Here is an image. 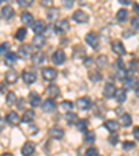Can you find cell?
I'll use <instances>...</instances> for the list:
<instances>
[{
  "mask_svg": "<svg viewBox=\"0 0 139 156\" xmlns=\"http://www.w3.org/2000/svg\"><path fill=\"white\" fill-rule=\"evenodd\" d=\"M23 80L24 82H26V84H33V82L36 81V73L33 71V70H31V68H26V70H24L23 71Z\"/></svg>",
  "mask_w": 139,
  "mask_h": 156,
  "instance_id": "cell-1",
  "label": "cell"
},
{
  "mask_svg": "<svg viewBox=\"0 0 139 156\" xmlns=\"http://www.w3.org/2000/svg\"><path fill=\"white\" fill-rule=\"evenodd\" d=\"M42 75L46 81H53L57 77V70L53 67H45L42 68Z\"/></svg>",
  "mask_w": 139,
  "mask_h": 156,
  "instance_id": "cell-2",
  "label": "cell"
},
{
  "mask_svg": "<svg viewBox=\"0 0 139 156\" xmlns=\"http://www.w3.org/2000/svg\"><path fill=\"white\" fill-rule=\"evenodd\" d=\"M70 29V24L67 20H58L57 23L54 24V31L57 34H64Z\"/></svg>",
  "mask_w": 139,
  "mask_h": 156,
  "instance_id": "cell-3",
  "label": "cell"
},
{
  "mask_svg": "<svg viewBox=\"0 0 139 156\" xmlns=\"http://www.w3.org/2000/svg\"><path fill=\"white\" fill-rule=\"evenodd\" d=\"M32 46L29 45H21L18 48V56L23 58H28V57H32Z\"/></svg>",
  "mask_w": 139,
  "mask_h": 156,
  "instance_id": "cell-4",
  "label": "cell"
},
{
  "mask_svg": "<svg viewBox=\"0 0 139 156\" xmlns=\"http://www.w3.org/2000/svg\"><path fill=\"white\" fill-rule=\"evenodd\" d=\"M52 62L54 63V64H63V63L65 62V53H64V50L57 49V50H56V52L52 55Z\"/></svg>",
  "mask_w": 139,
  "mask_h": 156,
  "instance_id": "cell-5",
  "label": "cell"
},
{
  "mask_svg": "<svg viewBox=\"0 0 139 156\" xmlns=\"http://www.w3.org/2000/svg\"><path fill=\"white\" fill-rule=\"evenodd\" d=\"M77 106L79 107L81 110H88V109H91V106H92L91 98H88V96L79 98V99L77 101Z\"/></svg>",
  "mask_w": 139,
  "mask_h": 156,
  "instance_id": "cell-6",
  "label": "cell"
},
{
  "mask_svg": "<svg viewBox=\"0 0 139 156\" xmlns=\"http://www.w3.org/2000/svg\"><path fill=\"white\" fill-rule=\"evenodd\" d=\"M111 49H113V52L117 53L118 56H124L127 53V50L121 41H113V42H111Z\"/></svg>",
  "mask_w": 139,
  "mask_h": 156,
  "instance_id": "cell-7",
  "label": "cell"
},
{
  "mask_svg": "<svg viewBox=\"0 0 139 156\" xmlns=\"http://www.w3.org/2000/svg\"><path fill=\"white\" fill-rule=\"evenodd\" d=\"M32 29L36 35H42L46 31V23L43 20H38V21H35V23L32 24Z\"/></svg>",
  "mask_w": 139,
  "mask_h": 156,
  "instance_id": "cell-8",
  "label": "cell"
},
{
  "mask_svg": "<svg viewBox=\"0 0 139 156\" xmlns=\"http://www.w3.org/2000/svg\"><path fill=\"white\" fill-rule=\"evenodd\" d=\"M85 42L95 49V48H97V43H99V36H97V34H95V32H89V34H86V36H85Z\"/></svg>",
  "mask_w": 139,
  "mask_h": 156,
  "instance_id": "cell-9",
  "label": "cell"
},
{
  "mask_svg": "<svg viewBox=\"0 0 139 156\" xmlns=\"http://www.w3.org/2000/svg\"><path fill=\"white\" fill-rule=\"evenodd\" d=\"M49 134H50V136H52V138H54V140H61L63 136H64V130H63L61 127L54 126V127H52V128H50Z\"/></svg>",
  "mask_w": 139,
  "mask_h": 156,
  "instance_id": "cell-10",
  "label": "cell"
},
{
  "mask_svg": "<svg viewBox=\"0 0 139 156\" xmlns=\"http://www.w3.org/2000/svg\"><path fill=\"white\" fill-rule=\"evenodd\" d=\"M116 89H117V88L114 87V84H111V82L106 84V85H104V88H103V96L106 98V99L113 98L114 94H116Z\"/></svg>",
  "mask_w": 139,
  "mask_h": 156,
  "instance_id": "cell-11",
  "label": "cell"
},
{
  "mask_svg": "<svg viewBox=\"0 0 139 156\" xmlns=\"http://www.w3.org/2000/svg\"><path fill=\"white\" fill-rule=\"evenodd\" d=\"M88 14L85 13V11H82V10H77V11H74V14H72V20L74 21H77V23H86L88 21Z\"/></svg>",
  "mask_w": 139,
  "mask_h": 156,
  "instance_id": "cell-12",
  "label": "cell"
},
{
  "mask_svg": "<svg viewBox=\"0 0 139 156\" xmlns=\"http://www.w3.org/2000/svg\"><path fill=\"white\" fill-rule=\"evenodd\" d=\"M28 102H29V105L32 107H36V106H39V103L42 102V98H40V95L38 94V92H31L29 94V96H28Z\"/></svg>",
  "mask_w": 139,
  "mask_h": 156,
  "instance_id": "cell-13",
  "label": "cell"
},
{
  "mask_svg": "<svg viewBox=\"0 0 139 156\" xmlns=\"http://www.w3.org/2000/svg\"><path fill=\"white\" fill-rule=\"evenodd\" d=\"M33 152H35V144L31 142V141L25 142L24 144V146L21 148V153H23L24 156H31Z\"/></svg>",
  "mask_w": 139,
  "mask_h": 156,
  "instance_id": "cell-14",
  "label": "cell"
},
{
  "mask_svg": "<svg viewBox=\"0 0 139 156\" xmlns=\"http://www.w3.org/2000/svg\"><path fill=\"white\" fill-rule=\"evenodd\" d=\"M56 102L53 101V99H46L45 102L42 103V109L45 113H52V112L56 110Z\"/></svg>",
  "mask_w": 139,
  "mask_h": 156,
  "instance_id": "cell-15",
  "label": "cell"
},
{
  "mask_svg": "<svg viewBox=\"0 0 139 156\" xmlns=\"http://www.w3.org/2000/svg\"><path fill=\"white\" fill-rule=\"evenodd\" d=\"M9 124H13V126H16V124H18L19 121H21V117L18 116V113L17 112H10L9 114L6 116V120Z\"/></svg>",
  "mask_w": 139,
  "mask_h": 156,
  "instance_id": "cell-16",
  "label": "cell"
},
{
  "mask_svg": "<svg viewBox=\"0 0 139 156\" xmlns=\"http://www.w3.org/2000/svg\"><path fill=\"white\" fill-rule=\"evenodd\" d=\"M46 43V38L43 35H35L32 39V48H36V49H40L43 48Z\"/></svg>",
  "mask_w": 139,
  "mask_h": 156,
  "instance_id": "cell-17",
  "label": "cell"
},
{
  "mask_svg": "<svg viewBox=\"0 0 139 156\" xmlns=\"http://www.w3.org/2000/svg\"><path fill=\"white\" fill-rule=\"evenodd\" d=\"M18 80V73L14 68H10L9 71L6 73V82L7 84H14Z\"/></svg>",
  "mask_w": 139,
  "mask_h": 156,
  "instance_id": "cell-18",
  "label": "cell"
},
{
  "mask_svg": "<svg viewBox=\"0 0 139 156\" xmlns=\"http://www.w3.org/2000/svg\"><path fill=\"white\" fill-rule=\"evenodd\" d=\"M114 98H116L117 103H124L125 99H127V91L124 89V88H118V89H116Z\"/></svg>",
  "mask_w": 139,
  "mask_h": 156,
  "instance_id": "cell-19",
  "label": "cell"
},
{
  "mask_svg": "<svg viewBox=\"0 0 139 156\" xmlns=\"http://www.w3.org/2000/svg\"><path fill=\"white\" fill-rule=\"evenodd\" d=\"M123 84H124L125 88L132 89V88H135L136 85H138V80H136V77H134V75H128V77L123 81Z\"/></svg>",
  "mask_w": 139,
  "mask_h": 156,
  "instance_id": "cell-20",
  "label": "cell"
},
{
  "mask_svg": "<svg viewBox=\"0 0 139 156\" xmlns=\"http://www.w3.org/2000/svg\"><path fill=\"white\" fill-rule=\"evenodd\" d=\"M14 14H16V11H14V9L11 6H4L3 9H2V17H3L4 20H10V18H13Z\"/></svg>",
  "mask_w": 139,
  "mask_h": 156,
  "instance_id": "cell-21",
  "label": "cell"
},
{
  "mask_svg": "<svg viewBox=\"0 0 139 156\" xmlns=\"http://www.w3.org/2000/svg\"><path fill=\"white\" fill-rule=\"evenodd\" d=\"M46 92H47V95H49V99H53V98H57L58 95H60V88H58L57 85L52 84L47 87Z\"/></svg>",
  "mask_w": 139,
  "mask_h": 156,
  "instance_id": "cell-22",
  "label": "cell"
},
{
  "mask_svg": "<svg viewBox=\"0 0 139 156\" xmlns=\"http://www.w3.org/2000/svg\"><path fill=\"white\" fill-rule=\"evenodd\" d=\"M31 58H32L33 66H40V64H42V63L46 60V56L43 55L42 52H38V53H33Z\"/></svg>",
  "mask_w": 139,
  "mask_h": 156,
  "instance_id": "cell-23",
  "label": "cell"
},
{
  "mask_svg": "<svg viewBox=\"0 0 139 156\" xmlns=\"http://www.w3.org/2000/svg\"><path fill=\"white\" fill-rule=\"evenodd\" d=\"M118 121L117 120H107L106 123H104V128L106 130H109L110 133H116L117 130H118Z\"/></svg>",
  "mask_w": 139,
  "mask_h": 156,
  "instance_id": "cell-24",
  "label": "cell"
},
{
  "mask_svg": "<svg viewBox=\"0 0 139 156\" xmlns=\"http://www.w3.org/2000/svg\"><path fill=\"white\" fill-rule=\"evenodd\" d=\"M21 21H23V24H25V25H32L33 24L32 14L28 13V11H24V13L21 14Z\"/></svg>",
  "mask_w": 139,
  "mask_h": 156,
  "instance_id": "cell-25",
  "label": "cell"
},
{
  "mask_svg": "<svg viewBox=\"0 0 139 156\" xmlns=\"http://www.w3.org/2000/svg\"><path fill=\"white\" fill-rule=\"evenodd\" d=\"M33 119H35V112L25 110V113L21 117V121H23V123H31V121H33Z\"/></svg>",
  "mask_w": 139,
  "mask_h": 156,
  "instance_id": "cell-26",
  "label": "cell"
},
{
  "mask_svg": "<svg viewBox=\"0 0 139 156\" xmlns=\"http://www.w3.org/2000/svg\"><path fill=\"white\" fill-rule=\"evenodd\" d=\"M118 124H121L123 127H130L131 124H132V117H131V114H128V113L123 114V116H121V119H120V123H118Z\"/></svg>",
  "mask_w": 139,
  "mask_h": 156,
  "instance_id": "cell-27",
  "label": "cell"
},
{
  "mask_svg": "<svg viewBox=\"0 0 139 156\" xmlns=\"http://www.w3.org/2000/svg\"><path fill=\"white\" fill-rule=\"evenodd\" d=\"M4 62H6L7 64L13 66L14 63L17 62V53H14V52H9L6 56H4Z\"/></svg>",
  "mask_w": 139,
  "mask_h": 156,
  "instance_id": "cell-28",
  "label": "cell"
},
{
  "mask_svg": "<svg viewBox=\"0 0 139 156\" xmlns=\"http://www.w3.org/2000/svg\"><path fill=\"white\" fill-rule=\"evenodd\" d=\"M65 120H67L68 124H75L78 121L77 113H74V112H68V113L65 114Z\"/></svg>",
  "mask_w": 139,
  "mask_h": 156,
  "instance_id": "cell-29",
  "label": "cell"
},
{
  "mask_svg": "<svg viewBox=\"0 0 139 156\" xmlns=\"http://www.w3.org/2000/svg\"><path fill=\"white\" fill-rule=\"evenodd\" d=\"M95 140H96V135H95V131H86L85 133V136H84V141L86 144H92L95 142Z\"/></svg>",
  "mask_w": 139,
  "mask_h": 156,
  "instance_id": "cell-30",
  "label": "cell"
},
{
  "mask_svg": "<svg viewBox=\"0 0 139 156\" xmlns=\"http://www.w3.org/2000/svg\"><path fill=\"white\" fill-rule=\"evenodd\" d=\"M116 17H117V20H118V21H125L127 17H128V11H127L125 9H120L118 11H117Z\"/></svg>",
  "mask_w": 139,
  "mask_h": 156,
  "instance_id": "cell-31",
  "label": "cell"
},
{
  "mask_svg": "<svg viewBox=\"0 0 139 156\" xmlns=\"http://www.w3.org/2000/svg\"><path fill=\"white\" fill-rule=\"evenodd\" d=\"M25 36H26V29L25 28H19V29H17V32H16V35H14V38H16L17 41H24V39H25Z\"/></svg>",
  "mask_w": 139,
  "mask_h": 156,
  "instance_id": "cell-32",
  "label": "cell"
},
{
  "mask_svg": "<svg viewBox=\"0 0 139 156\" xmlns=\"http://www.w3.org/2000/svg\"><path fill=\"white\" fill-rule=\"evenodd\" d=\"M107 63H109V60H107V56H104V55H100L99 57L96 58L97 67H106Z\"/></svg>",
  "mask_w": 139,
  "mask_h": 156,
  "instance_id": "cell-33",
  "label": "cell"
},
{
  "mask_svg": "<svg viewBox=\"0 0 139 156\" xmlns=\"http://www.w3.org/2000/svg\"><path fill=\"white\" fill-rule=\"evenodd\" d=\"M61 109L63 110H65L68 113V112H72V109H74V103H72L71 101H64L61 103Z\"/></svg>",
  "mask_w": 139,
  "mask_h": 156,
  "instance_id": "cell-34",
  "label": "cell"
},
{
  "mask_svg": "<svg viewBox=\"0 0 139 156\" xmlns=\"http://www.w3.org/2000/svg\"><path fill=\"white\" fill-rule=\"evenodd\" d=\"M57 16H58V9H56V7H52V9H49V11H47V20L53 21V20H54Z\"/></svg>",
  "mask_w": 139,
  "mask_h": 156,
  "instance_id": "cell-35",
  "label": "cell"
},
{
  "mask_svg": "<svg viewBox=\"0 0 139 156\" xmlns=\"http://www.w3.org/2000/svg\"><path fill=\"white\" fill-rule=\"evenodd\" d=\"M7 105H14L17 102V95L14 94L13 91H10L9 94H7V99H6Z\"/></svg>",
  "mask_w": 139,
  "mask_h": 156,
  "instance_id": "cell-36",
  "label": "cell"
},
{
  "mask_svg": "<svg viewBox=\"0 0 139 156\" xmlns=\"http://www.w3.org/2000/svg\"><path fill=\"white\" fill-rule=\"evenodd\" d=\"M128 75H130V74H128V71H127L125 68H118V71H117V78H118V80L124 81Z\"/></svg>",
  "mask_w": 139,
  "mask_h": 156,
  "instance_id": "cell-37",
  "label": "cell"
},
{
  "mask_svg": "<svg viewBox=\"0 0 139 156\" xmlns=\"http://www.w3.org/2000/svg\"><path fill=\"white\" fill-rule=\"evenodd\" d=\"M77 127H78V130L79 131H86L88 128V120L86 119H82V120H78L77 121Z\"/></svg>",
  "mask_w": 139,
  "mask_h": 156,
  "instance_id": "cell-38",
  "label": "cell"
},
{
  "mask_svg": "<svg viewBox=\"0 0 139 156\" xmlns=\"http://www.w3.org/2000/svg\"><path fill=\"white\" fill-rule=\"evenodd\" d=\"M9 49H10V43L9 42H4L0 45V56H6L9 53Z\"/></svg>",
  "mask_w": 139,
  "mask_h": 156,
  "instance_id": "cell-39",
  "label": "cell"
},
{
  "mask_svg": "<svg viewBox=\"0 0 139 156\" xmlns=\"http://www.w3.org/2000/svg\"><path fill=\"white\" fill-rule=\"evenodd\" d=\"M123 148L125 151L134 149V148H135V142H132V141H124V142H123Z\"/></svg>",
  "mask_w": 139,
  "mask_h": 156,
  "instance_id": "cell-40",
  "label": "cell"
},
{
  "mask_svg": "<svg viewBox=\"0 0 139 156\" xmlns=\"http://www.w3.org/2000/svg\"><path fill=\"white\" fill-rule=\"evenodd\" d=\"M131 25H132V28L135 29V31H139V16L134 17V18L131 20Z\"/></svg>",
  "mask_w": 139,
  "mask_h": 156,
  "instance_id": "cell-41",
  "label": "cell"
},
{
  "mask_svg": "<svg viewBox=\"0 0 139 156\" xmlns=\"http://www.w3.org/2000/svg\"><path fill=\"white\" fill-rule=\"evenodd\" d=\"M86 156H99V151H97V148H95V146L89 148V149L86 151Z\"/></svg>",
  "mask_w": 139,
  "mask_h": 156,
  "instance_id": "cell-42",
  "label": "cell"
},
{
  "mask_svg": "<svg viewBox=\"0 0 139 156\" xmlns=\"http://www.w3.org/2000/svg\"><path fill=\"white\" fill-rule=\"evenodd\" d=\"M91 78H92V81H100V80H102V74L99 71L91 73Z\"/></svg>",
  "mask_w": 139,
  "mask_h": 156,
  "instance_id": "cell-43",
  "label": "cell"
},
{
  "mask_svg": "<svg viewBox=\"0 0 139 156\" xmlns=\"http://www.w3.org/2000/svg\"><path fill=\"white\" fill-rule=\"evenodd\" d=\"M109 142H110L111 145H117V142H118V135H116V134L110 135L109 136Z\"/></svg>",
  "mask_w": 139,
  "mask_h": 156,
  "instance_id": "cell-44",
  "label": "cell"
},
{
  "mask_svg": "<svg viewBox=\"0 0 139 156\" xmlns=\"http://www.w3.org/2000/svg\"><path fill=\"white\" fill-rule=\"evenodd\" d=\"M18 4H19V6H23V7H26V6L29 7L31 4H32V2H28V0H19Z\"/></svg>",
  "mask_w": 139,
  "mask_h": 156,
  "instance_id": "cell-45",
  "label": "cell"
},
{
  "mask_svg": "<svg viewBox=\"0 0 139 156\" xmlns=\"http://www.w3.org/2000/svg\"><path fill=\"white\" fill-rule=\"evenodd\" d=\"M6 88H7V82L6 81L2 82V84H0V92H2V94H3V92H6Z\"/></svg>",
  "mask_w": 139,
  "mask_h": 156,
  "instance_id": "cell-46",
  "label": "cell"
},
{
  "mask_svg": "<svg viewBox=\"0 0 139 156\" xmlns=\"http://www.w3.org/2000/svg\"><path fill=\"white\" fill-rule=\"evenodd\" d=\"M134 136H135L136 140H139V127H135V128H134Z\"/></svg>",
  "mask_w": 139,
  "mask_h": 156,
  "instance_id": "cell-47",
  "label": "cell"
},
{
  "mask_svg": "<svg viewBox=\"0 0 139 156\" xmlns=\"http://www.w3.org/2000/svg\"><path fill=\"white\" fill-rule=\"evenodd\" d=\"M42 4L43 6H50L52 7V2H50V0H42Z\"/></svg>",
  "mask_w": 139,
  "mask_h": 156,
  "instance_id": "cell-48",
  "label": "cell"
},
{
  "mask_svg": "<svg viewBox=\"0 0 139 156\" xmlns=\"http://www.w3.org/2000/svg\"><path fill=\"white\" fill-rule=\"evenodd\" d=\"M72 4H74V2H71V0H65V3H64V6L65 7H71Z\"/></svg>",
  "mask_w": 139,
  "mask_h": 156,
  "instance_id": "cell-49",
  "label": "cell"
},
{
  "mask_svg": "<svg viewBox=\"0 0 139 156\" xmlns=\"http://www.w3.org/2000/svg\"><path fill=\"white\" fill-rule=\"evenodd\" d=\"M124 36H125V38H130V36H132V32H131V31H125Z\"/></svg>",
  "mask_w": 139,
  "mask_h": 156,
  "instance_id": "cell-50",
  "label": "cell"
},
{
  "mask_svg": "<svg viewBox=\"0 0 139 156\" xmlns=\"http://www.w3.org/2000/svg\"><path fill=\"white\" fill-rule=\"evenodd\" d=\"M118 2H120L121 4H131L130 0H118Z\"/></svg>",
  "mask_w": 139,
  "mask_h": 156,
  "instance_id": "cell-51",
  "label": "cell"
},
{
  "mask_svg": "<svg viewBox=\"0 0 139 156\" xmlns=\"http://www.w3.org/2000/svg\"><path fill=\"white\" fill-rule=\"evenodd\" d=\"M135 94H136V96L139 98V84H138V85H136V87H135Z\"/></svg>",
  "mask_w": 139,
  "mask_h": 156,
  "instance_id": "cell-52",
  "label": "cell"
},
{
  "mask_svg": "<svg viewBox=\"0 0 139 156\" xmlns=\"http://www.w3.org/2000/svg\"><path fill=\"white\" fill-rule=\"evenodd\" d=\"M3 123H4V120H2V119H0V130L3 128Z\"/></svg>",
  "mask_w": 139,
  "mask_h": 156,
  "instance_id": "cell-53",
  "label": "cell"
},
{
  "mask_svg": "<svg viewBox=\"0 0 139 156\" xmlns=\"http://www.w3.org/2000/svg\"><path fill=\"white\" fill-rule=\"evenodd\" d=\"M134 9H135L136 11H139V6H138V4H134Z\"/></svg>",
  "mask_w": 139,
  "mask_h": 156,
  "instance_id": "cell-54",
  "label": "cell"
},
{
  "mask_svg": "<svg viewBox=\"0 0 139 156\" xmlns=\"http://www.w3.org/2000/svg\"><path fill=\"white\" fill-rule=\"evenodd\" d=\"M2 156H13V155H11V153H9V152H6V153H3Z\"/></svg>",
  "mask_w": 139,
  "mask_h": 156,
  "instance_id": "cell-55",
  "label": "cell"
},
{
  "mask_svg": "<svg viewBox=\"0 0 139 156\" xmlns=\"http://www.w3.org/2000/svg\"><path fill=\"white\" fill-rule=\"evenodd\" d=\"M0 3H2V0H0Z\"/></svg>",
  "mask_w": 139,
  "mask_h": 156,
  "instance_id": "cell-56",
  "label": "cell"
},
{
  "mask_svg": "<svg viewBox=\"0 0 139 156\" xmlns=\"http://www.w3.org/2000/svg\"><path fill=\"white\" fill-rule=\"evenodd\" d=\"M138 71H139V68H138Z\"/></svg>",
  "mask_w": 139,
  "mask_h": 156,
  "instance_id": "cell-57",
  "label": "cell"
}]
</instances>
